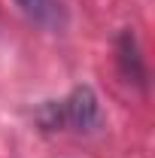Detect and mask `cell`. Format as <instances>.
<instances>
[{"label":"cell","instance_id":"1","mask_svg":"<svg viewBox=\"0 0 155 158\" xmlns=\"http://www.w3.org/2000/svg\"><path fill=\"white\" fill-rule=\"evenodd\" d=\"M40 125L46 131H94L100 125V103L91 85H76L64 100H52L40 110Z\"/></svg>","mask_w":155,"mask_h":158},{"label":"cell","instance_id":"2","mask_svg":"<svg viewBox=\"0 0 155 158\" xmlns=\"http://www.w3.org/2000/svg\"><path fill=\"white\" fill-rule=\"evenodd\" d=\"M116 52H119V67H122L125 79L143 85L146 82V70H143V58H140V49H137V40H134L131 31H122Z\"/></svg>","mask_w":155,"mask_h":158},{"label":"cell","instance_id":"3","mask_svg":"<svg viewBox=\"0 0 155 158\" xmlns=\"http://www.w3.org/2000/svg\"><path fill=\"white\" fill-rule=\"evenodd\" d=\"M15 3L31 21H37L43 27H61L64 24L61 0H15Z\"/></svg>","mask_w":155,"mask_h":158}]
</instances>
